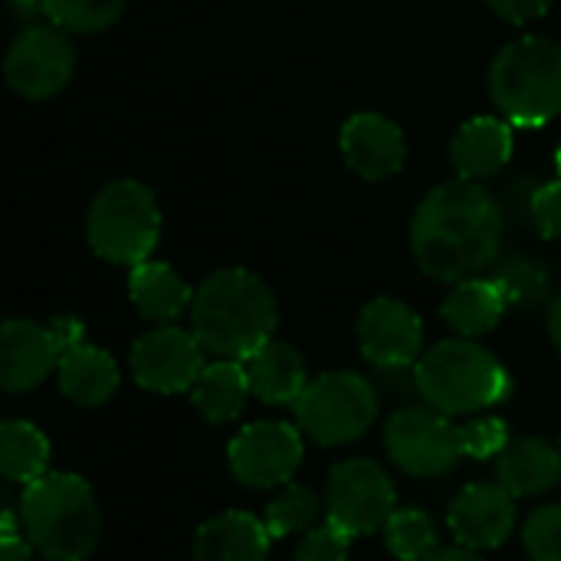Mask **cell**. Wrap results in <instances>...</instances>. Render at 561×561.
Here are the masks:
<instances>
[{
	"label": "cell",
	"mask_w": 561,
	"mask_h": 561,
	"mask_svg": "<svg viewBox=\"0 0 561 561\" xmlns=\"http://www.w3.org/2000/svg\"><path fill=\"white\" fill-rule=\"evenodd\" d=\"M348 552H352V536L335 523H325L302 536L293 561H348Z\"/></svg>",
	"instance_id": "31"
},
{
	"label": "cell",
	"mask_w": 561,
	"mask_h": 561,
	"mask_svg": "<svg viewBox=\"0 0 561 561\" xmlns=\"http://www.w3.org/2000/svg\"><path fill=\"white\" fill-rule=\"evenodd\" d=\"M447 526L467 549H500L516 529V496L500 483H470L454 496Z\"/></svg>",
	"instance_id": "15"
},
{
	"label": "cell",
	"mask_w": 561,
	"mask_h": 561,
	"mask_svg": "<svg viewBox=\"0 0 561 561\" xmlns=\"http://www.w3.org/2000/svg\"><path fill=\"white\" fill-rule=\"evenodd\" d=\"M529 217L546 240H561V178L546 181L529 197Z\"/></svg>",
	"instance_id": "32"
},
{
	"label": "cell",
	"mask_w": 561,
	"mask_h": 561,
	"mask_svg": "<svg viewBox=\"0 0 561 561\" xmlns=\"http://www.w3.org/2000/svg\"><path fill=\"white\" fill-rule=\"evenodd\" d=\"M69 30L56 23L23 26L3 59L7 85L23 99H49L62 92L76 72V46L66 36Z\"/></svg>",
	"instance_id": "10"
},
{
	"label": "cell",
	"mask_w": 561,
	"mask_h": 561,
	"mask_svg": "<svg viewBox=\"0 0 561 561\" xmlns=\"http://www.w3.org/2000/svg\"><path fill=\"white\" fill-rule=\"evenodd\" d=\"M66 339L56 322L7 319L0 329V388L7 394H23L39 388L66 352Z\"/></svg>",
	"instance_id": "14"
},
{
	"label": "cell",
	"mask_w": 561,
	"mask_h": 561,
	"mask_svg": "<svg viewBox=\"0 0 561 561\" xmlns=\"http://www.w3.org/2000/svg\"><path fill=\"white\" fill-rule=\"evenodd\" d=\"M394 483L385 467L365 457L342 460L332 467L325 483V519L355 536H371L394 516Z\"/></svg>",
	"instance_id": "9"
},
{
	"label": "cell",
	"mask_w": 561,
	"mask_h": 561,
	"mask_svg": "<svg viewBox=\"0 0 561 561\" xmlns=\"http://www.w3.org/2000/svg\"><path fill=\"white\" fill-rule=\"evenodd\" d=\"M486 3L496 16H503L510 23H533V20L546 16L556 0H486Z\"/></svg>",
	"instance_id": "34"
},
{
	"label": "cell",
	"mask_w": 561,
	"mask_h": 561,
	"mask_svg": "<svg viewBox=\"0 0 561 561\" xmlns=\"http://www.w3.org/2000/svg\"><path fill=\"white\" fill-rule=\"evenodd\" d=\"M161 237L158 197L141 181L105 184L85 214V240L105 263L135 270L148 263Z\"/></svg>",
	"instance_id": "6"
},
{
	"label": "cell",
	"mask_w": 561,
	"mask_h": 561,
	"mask_svg": "<svg viewBox=\"0 0 561 561\" xmlns=\"http://www.w3.org/2000/svg\"><path fill=\"white\" fill-rule=\"evenodd\" d=\"M490 95L506 122L523 128L561 115V46L549 36H519L500 49L490 69Z\"/></svg>",
	"instance_id": "5"
},
{
	"label": "cell",
	"mask_w": 561,
	"mask_h": 561,
	"mask_svg": "<svg viewBox=\"0 0 561 561\" xmlns=\"http://www.w3.org/2000/svg\"><path fill=\"white\" fill-rule=\"evenodd\" d=\"M513 122L496 115H477L463 122L450 141V161L460 178L486 181L506 168L513 158Z\"/></svg>",
	"instance_id": "18"
},
{
	"label": "cell",
	"mask_w": 561,
	"mask_h": 561,
	"mask_svg": "<svg viewBox=\"0 0 561 561\" xmlns=\"http://www.w3.org/2000/svg\"><path fill=\"white\" fill-rule=\"evenodd\" d=\"M500 201L467 178L444 181L424 194L411 220V253L424 276L437 283L473 279L500 256Z\"/></svg>",
	"instance_id": "1"
},
{
	"label": "cell",
	"mask_w": 561,
	"mask_h": 561,
	"mask_svg": "<svg viewBox=\"0 0 561 561\" xmlns=\"http://www.w3.org/2000/svg\"><path fill=\"white\" fill-rule=\"evenodd\" d=\"M460 444H463V457L493 460L506 450L510 427L500 417H473L470 424H460Z\"/></svg>",
	"instance_id": "30"
},
{
	"label": "cell",
	"mask_w": 561,
	"mask_h": 561,
	"mask_svg": "<svg viewBox=\"0 0 561 561\" xmlns=\"http://www.w3.org/2000/svg\"><path fill=\"white\" fill-rule=\"evenodd\" d=\"M559 447H561V437H559Z\"/></svg>",
	"instance_id": "40"
},
{
	"label": "cell",
	"mask_w": 561,
	"mask_h": 561,
	"mask_svg": "<svg viewBox=\"0 0 561 561\" xmlns=\"http://www.w3.org/2000/svg\"><path fill=\"white\" fill-rule=\"evenodd\" d=\"M49 440L30 421H3L0 424V470L10 483L30 486L33 480L46 477L49 467Z\"/></svg>",
	"instance_id": "25"
},
{
	"label": "cell",
	"mask_w": 561,
	"mask_h": 561,
	"mask_svg": "<svg viewBox=\"0 0 561 561\" xmlns=\"http://www.w3.org/2000/svg\"><path fill=\"white\" fill-rule=\"evenodd\" d=\"M385 450L411 477H447L463 460L460 424L434 408H404L385 424Z\"/></svg>",
	"instance_id": "8"
},
{
	"label": "cell",
	"mask_w": 561,
	"mask_h": 561,
	"mask_svg": "<svg viewBox=\"0 0 561 561\" xmlns=\"http://www.w3.org/2000/svg\"><path fill=\"white\" fill-rule=\"evenodd\" d=\"M270 529L260 516L227 510L197 526L191 559L194 561H266L270 559Z\"/></svg>",
	"instance_id": "17"
},
{
	"label": "cell",
	"mask_w": 561,
	"mask_h": 561,
	"mask_svg": "<svg viewBox=\"0 0 561 561\" xmlns=\"http://www.w3.org/2000/svg\"><path fill=\"white\" fill-rule=\"evenodd\" d=\"M556 164H559V174H561V141H559V148H556Z\"/></svg>",
	"instance_id": "39"
},
{
	"label": "cell",
	"mask_w": 561,
	"mask_h": 561,
	"mask_svg": "<svg viewBox=\"0 0 561 561\" xmlns=\"http://www.w3.org/2000/svg\"><path fill=\"white\" fill-rule=\"evenodd\" d=\"M355 335L365 362L385 371H398L417 365L424 345V322L408 302L378 296L362 309Z\"/></svg>",
	"instance_id": "13"
},
{
	"label": "cell",
	"mask_w": 561,
	"mask_h": 561,
	"mask_svg": "<svg viewBox=\"0 0 561 561\" xmlns=\"http://www.w3.org/2000/svg\"><path fill=\"white\" fill-rule=\"evenodd\" d=\"M381 533H385L388 552L401 561H424L431 552L440 549L437 526L421 510H394V516L388 519Z\"/></svg>",
	"instance_id": "27"
},
{
	"label": "cell",
	"mask_w": 561,
	"mask_h": 561,
	"mask_svg": "<svg viewBox=\"0 0 561 561\" xmlns=\"http://www.w3.org/2000/svg\"><path fill=\"white\" fill-rule=\"evenodd\" d=\"M10 7H16V10H43V0H10Z\"/></svg>",
	"instance_id": "38"
},
{
	"label": "cell",
	"mask_w": 561,
	"mask_h": 561,
	"mask_svg": "<svg viewBox=\"0 0 561 561\" xmlns=\"http://www.w3.org/2000/svg\"><path fill=\"white\" fill-rule=\"evenodd\" d=\"M20 523L33 549L49 561H85L102 536L95 493L76 473H46L23 486Z\"/></svg>",
	"instance_id": "3"
},
{
	"label": "cell",
	"mask_w": 561,
	"mask_h": 561,
	"mask_svg": "<svg viewBox=\"0 0 561 561\" xmlns=\"http://www.w3.org/2000/svg\"><path fill=\"white\" fill-rule=\"evenodd\" d=\"M276 322L279 309L270 286L243 266L217 270L194 289L191 332L214 358L247 362L273 339Z\"/></svg>",
	"instance_id": "2"
},
{
	"label": "cell",
	"mask_w": 561,
	"mask_h": 561,
	"mask_svg": "<svg viewBox=\"0 0 561 561\" xmlns=\"http://www.w3.org/2000/svg\"><path fill=\"white\" fill-rule=\"evenodd\" d=\"M56 378H59V391L76 408H99V404H105L118 391V381H122L115 358L108 352L89 345V342H79V345L62 352Z\"/></svg>",
	"instance_id": "21"
},
{
	"label": "cell",
	"mask_w": 561,
	"mask_h": 561,
	"mask_svg": "<svg viewBox=\"0 0 561 561\" xmlns=\"http://www.w3.org/2000/svg\"><path fill=\"white\" fill-rule=\"evenodd\" d=\"M523 546L533 561H561V503L542 506L526 519Z\"/></svg>",
	"instance_id": "29"
},
{
	"label": "cell",
	"mask_w": 561,
	"mask_h": 561,
	"mask_svg": "<svg viewBox=\"0 0 561 561\" xmlns=\"http://www.w3.org/2000/svg\"><path fill=\"white\" fill-rule=\"evenodd\" d=\"M414 388L424 404L447 414H477L510 398V371L473 339H447L424 352L414 365Z\"/></svg>",
	"instance_id": "4"
},
{
	"label": "cell",
	"mask_w": 561,
	"mask_h": 561,
	"mask_svg": "<svg viewBox=\"0 0 561 561\" xmlns=\"http://www.w3.org/2000/svg\"><path fill=\"white\" fill-rule=\"evenodd\" d=\"M496 279L503 283V289H506V296H510V306H513V302H533V299L542 296V276L533 273L529 263L519 266V270H510V273H503V276H496Z\"/></svg>",
	"instance_id": "33"
},
{
	"label": "cell",
	"mask_w": 561,
	"mask_h": 561,
	"mask_svg": "<svg viewBox=\"0 0 561 561\" xmlns=\"http://www.w3.org/2000/svg\"><path fill=\"white\" fill-rule=\"evenodd\" d=\"M125 0H43L49 23L69 33H102L118 23Z\"/></svg>",
	"instance_id": "28"
},
{
	"label": "cell",
	"mask_w": 561,
	"mask_h": 561,
	"mask_svg": "<svg viewBox=\"0 0 561 561\" xmlns=\"http://www.w3.org/2000/svg\"><path fill=\"white\" fill-rule=\"evenodd\" d=\"M345 164L365 181H388L408 161V141L398 122L378 112H355L339 135Z\"/></svg>",
	"instance_id": "16"
},
{
	"label": "cell",
	"mask_w": 561,
	"mask_h": 561,
	"mask_svg": "<svg viewBox=\"0 0 561 561\" xmlns=\"http://www.w3.org/2000/svg\"><path fill=\"white\" fill-rule=\"evenodd\" d=\"M496 477L516 500L542 496L561 483V447L546 437H516L496 457Z\"/></svg>",
	"instance_id": "19"
},
{
	"label": "cell",
	"mask_w": 561,
	"mask_h": 561,
	"mask_svg": "<svg viewBox=\"0 0 561 561\" xmlns=\"http://www.w3.org/2000/svg\"><path fill=\"white\" fill-rule=\"evenodd\" d=\"M128 299L141 319L154 325H171L184 316V309H191L194 289L171 263L148 260L128 273Z\"/></svg>",
	"instance_id": "20"
},
{
	"label": "cell",
	"mask_w": 561,
	"mask_h": 561,
	"mask_svg": "<svg viewBox=\"0 0 561 561\" xmlns=\"http://www.w3.org/2000/svg\"><path fill=\"white\" fill-rule=\"evenodd\" d=\"M230 477L250 490L286 486L302 467V431L286 421H260L243 427L227 447Z\"/></svg>",
	"instance_id": "11"
},
{
	"label": "cell",
	"mask_w": 561,
	"mask_h": 561,
	"mask_svg": "<svg viewBox=\"0 0 561 561\" xmlns=\"http://www.w3.org/2000/svg\"><path fill=\"white\" fill-rule=\"evenodd\" d=\"M549 335H552V345L561 352V293L549 309Z\"/></svg>",
	"instance_id": "37"
},
{
	"label": "cell",
	"mask_w": 561,
	"mask_h": 561,
	"mask_svg": "<svg viewBox=\"0 0 561 561\" xmlns=\"http://www.w3.org/2000/svg\"><path fill=\"white\" fill-rule=\"evenodd\" d=\"M30 539L16 536V533H3L0 536V561H33V552H30Z\"/></svg>",
	"instance_id": "35"
},
{
	"label": "cell",
	"mask_w": 561,
	"mask_h": 561,
	"mask_svg": "<svg viewBox=\"0 0 561 561\" xmlns=\"http://www.w3.org/2000/svg\"><path fill=\"white\" fill-rule=\"evenodd\" d=\"M296 427L319 447H342L368 434L378 417V391L358 371H325L293 404Z\"/></svg>",
	"instance_id": "7"
},
{
	"label": "cell",
	"mask_w": 561,
	"mask_h": 561,
	"mask_svg": "<svg viewBox=\"0 0 561 561\" xmlns=\"http://www.w3.org/2000/svg\"><path fill=\"white\" fill-rule=\"evenodd\" d=\"M243 365H247L253 398L266 404H296L309 385L302 355L289 342H279V339H270Z\"/></svg>",
	"instance_id": "23"
},
{
	"label": "cell",
	"mask_w": 561,
	"mask_h": 561,
	"mask_svg": "<svg viewBox=\"0 0 561 561\" xmlns=\"http://www.w3.org/2000/svg\"><path fill=\"white\" fill-rule=\"evenodd\" d=\"M204 345L194 332H184L181 325H158L148 329L131 342L128 365L138 388L151 394H181L191 391L194 381L204 371Z\"/></svg>",
	"instance_id": "12"
},
{
	"label": "cell",
	"mask_w": 561,
	"mask_h": 561,
	"mask_svg": "<svg viewBox=\"0 0 561 561\" xmlns=\"http://www.w3.org/2000/svg\"><path fill=\"white\" fill-rule=\"evenodd\" d=\"M510 309V296L500 279H463L447 293L440 316L460 339H480L500 325Z\"/></svg>",
	"instance_id": "22"
},
{
	"label": "cell",
	"mask_w": 561,
	"mask_h": 561,
	"mask_svg": "<svg viewBox=\"0 0 561 561\" xmlns=\"http://www.w3.org/2000/svg\"><path fill=\"white\" fill-rule=\"evenodd\" d=\"M424 561H486L477 549H467V546H450V549H437L431 552Z\"/></svg>",
	"instance_id": "36"
},
{
	"label": "cell",
	"mask_w": 561,
	"mask_h": 561,
	"mask_svg": "<svg viewBox=\"0 0 561 561\" xmlns=\"http://www.w3.org/2000/svg\"><path fill=\"white\" fill-rule=\"evenodd\" d=\"M319 513H322V500L316 496V490L299 486V483H286L270 500V506L263 510V523H266L273 539L306 536L309 529H316Z\"/></svg>",
	"instance_id": "26"
},
{
	"label": "cell",
	"mask_w": 561,
	"mask_h": 561,
	"mask_svg": "<svg viewBox=\"0 0 561 561\" xmlns=\"http://www.w3.org/2000/svg\"><path fill=\"white\" fill-rule=\"evenodd\" d=\"M250 394H253V388L247 378V365L217 358V362L204 365L201 378L194 381L191 404L197 408V414L207 424H230L243 414Z\"/></svg>",
	"instance_id": "24"
}]
</instances>
